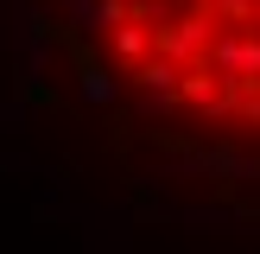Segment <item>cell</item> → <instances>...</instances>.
Masks as SVG:
<instances>
[{
    "label": "cell",
    "mask_w": 260,
    "mask_h": 254,
    "mask_svg": "<svg viewBox=\"0 0 260 254\" xmlns=\"http://www.w3.org/2000/svg\"><path fill=\"white\" fill-rule=\"evenodd\" d=\"M89 25L140 102L260 140V0H89Z\"/></svg>",
    "instance_id": "obj_1"
}]
</instances>
